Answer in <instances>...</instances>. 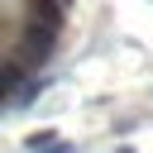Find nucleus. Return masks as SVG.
<instances>
[{
    "label": "nucleus",
    "mask_w": 153,
    "mask_h": 153,
    "mask_svg": "<svg viewBox=\"0 0 153 153\" xmlns=\"http://www.w3.org/2000/svg\"><path fill=\"white\" fill-rule=\"evenodd\" d=\"M53 48H57V29H43V24H19V38H14V62L24 67V72H33V67H43L48 57H53Z\"/></svg>",
    "instance_id": "nucleus-1"
},
{
    "label": "nucleus",
    "mask_w": 153,
    "mask_h": 153,
    "mask_svg": "<svg viewBox=\"0 0 153 153\" xmlns=\"http://www.w3.org/2000/svg\"><path fill=\"white\" fill-rule=\"evenodd\" d=\"M24 19H29V24H43V29H62L67 10H62L57 0H24Z\"/></svg>",
    "instance_id": "nucleus-2"
},
{
    "label": "nucleus",
    "mask_w": 153,
    "mask_h": 153,
    "mask_svg": "<svg viewBox=\"0 0 153 153\" xmlns=\"http://www.w3.org/2000/svg\"><path fill=\"white\" fill-rule=\"evenodd\" d=\"M24 81H29V72H24L14 57H5V62H0V105H10V100L19 96V86H24Z\"/></svg>",
    "instance_id": "nucleus-3"
}]
</instances>
